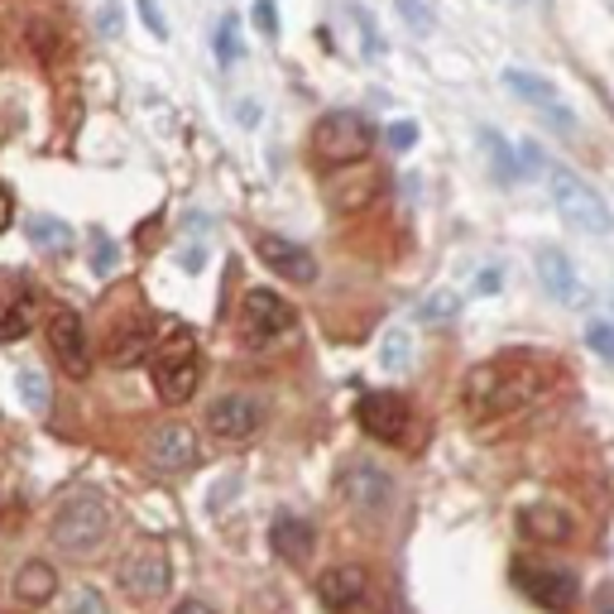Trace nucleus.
<instances>
[{
	"mask_svg": "<svg viewBox=\"0 0 614 614\" xmlns=\"http://www.w3.org/2000/svg\"><path fill=\"white\" fill-rule=\"evenodd\" d=\"M557 380H561V366H553L547 356L509 350V356H495L466 374L461 404H466L475 422H495V418H509V413L533 408L537 398L553 394Z\"/></svg>",
	"mask_w": 614,
	"mask_h": 614,
	"instance_id": "1",
	"label": "nucleus"
},
{
	"mask_svg": "<svg viewBox=\"0 0 614 614\" xmlns=\"http://www.w3.org/2000/svg\"><path fill=\"white\" fill-rule=\"evenodd\" d=\"M543 183H547V197H553L557 217L567 221L571 231H581V235H610V231H614L610 202L595 193L591 183L581 178V173H571L567 164H553V159H547Z\"/></svg>",
	"mask_w": 614,
	"mask_h": 614,
	"instance_id": "2",
	"label": "nucleus"
},
{
	"mask_svg": "<svg viewBox=\"0 0 614 614\" xmlns=\"http://www.w3.org/2000/svg\"><path fill=\"white\" fill-rule=\"evenodd\" d=\"M149 366H154V394L169 408H178L202 384V346H197L193 332L169 322V341H159V350H149Z\"/></svg>",
	"mask_w": 614,
	"mask_h": 614,
	"instance_id": "3",
	"label": "nucleus"
},
{
	"mask_svg": "<svg viewBox=\"0 0 614 614\" xmlns=\"http://www.w3.org/2000/svg\"><path fill=\"white\" fill-rule=\"evenodd\" d=\"M48 533H54V543L62 547V553H72V557L96 553V547L111 537V505L96 490L68 495L58 505L54 523H48Z\"/></svg>",
	"mask_w": 614,
	"mask_h": 614,
	"instance_id": "4",
	"label": "nucleus"
},
{
	"mask_svg": "<svg viewBox=\"0 0 614 614\" xmlns=\"http://www.w3.org/2000/svg\"><path fill=\"white\" fill-rule=\"evenodd\" d=\"M370 149H374V125L360 111H327L317 120V130H312V154L327 169L360 164Z\"/></svg>",
	"mask_w": 614,
	"mask_h": 614,
	"instance_id": "5",
	"label": "nucleus"
},
{
	"mask_svg": "<svg viewBox=\"0 0 614 614\" xmlns=\"http://www.w3.org/2000/svg\"><path fill=\"white\" fill-rule=\"evenodd\" d=\"M513 586H519L533 605H543L553 614L571 610L576 600H581V581H576V571L547 567V561H513Z\"/></svg>",
	"mask_w": 614,
	"mask_h": 614,
	"instance_id": "6",
	"label": "nucleus"
},
{
	"mask_svg": "<svg viewBox=\"0 0 614 614\" xmlns=\"http://www.w3.org/2000/svg\"><path fill=\"white\" fill-rule=\"evenodd\" d=\"M298 327V312L293 303H283L279 293H269V288H250L245 303H241V336L245 346H269L288 336Z\"/></svg>",
	"mask_w": 614,
	"mask_h": 614,
	"instance_id": "7",
	"label": "nucleus"
},
{
	"mask_svg": "<svg viewBox=\"0 0 614 614\" xmlns=\"http://www.w3.org/2000/svg\"><path fill=\"white\" fill-rule=\"evenodd\" d=\"M533 269H537V283L547 288V298H557V308H571V312H586L595 303L591 288H586V279L576 274L571 255L557 245H537L533 250Z\"/></svg>",
	"mask_w": 614,
	"mask_h": 614,
	"instance_id": "8",
	"label": "nucleus"
},
{
	"mask_svg": "<svg viewBox=\"0 0 614 614\" xmlns=\"http://www.w3.org/2000/svg\"><path fill=\"white\" fill-rule=\"evenodd\" d=\"M336 490L350 509H366V513H384L394 505V475L374 461H350V466L336 475Z\"/></svg>",
	"mask_w": 614,
	"mask_h": 614,
	"instance_id": "9",
	"label": "nucleus"
},
{
	"mask_svg": "<svg viewBox=\"0 0 614 614\" xmlns=\"http://www.w3.org/2000/svg\"><path fill=\"white\" fill-rule=\"evenodd\" d=\"M120 586H125V595H135V600H159L169 591V553L159 543L135 547L120 567Z\"/></svg>",
	"mask_w": 614,
	"mask_h": 614,
	"instance_id": "10",
	"label": "nucleus"
},
{
	"mask_svg": "<svg viewBox=\"0 0 614 614\" xmlns=\"http://www.w3.org/2000/svg\"><path fill=\"white\" fill-rule=\"evenodd\" d=\"M356 422L374 437V442H404L413 413H408V404L398 394H384L380 390V394H366L356 404Z\"/></svg>",
	"mask_w": 614,
	"mask_h": 614,
	"instance_id": "11",
	"label": "nucleus"
},
{
	"mask_svg": "<svg viewBox=\"0 0 614 614\" xmlns=\"http://www.w3.org/2000/svg\"><path fill=\"white\" fill-rule=\"evenodd\" d=\"M259 422H265V404L250 394H225L207 408V428L217 432L221 442H245V437L259 432Z\"/></svg>",
	"mask_w": 614,
	"mask_h": 614,
	"instance_id": "12",
	"label": "nucleus"
},
{
	"mask_svg": "<svg viewBox=\"0 0 614 614\" xmlns=\"http://www.w3.org/2000/svg\"><path fill=\"white\" fill-rule=\"evenodd\" d=\"M197 461H202V442H197V432L183 428V422H169V428H159L154 442H149V466L164 471V475L193 471Z\"/></svg>",
	"mask_w": 614,
	"mask_h": 614,
	"instance_id": "13",
	"label": "nucleus"
},
{
	"mask_svg": "<svg viewBox=\"0 0 614 614\" xmlns=\"http://www.w3.org/2000/svg\"><path fill=\"white\" fill-rule=\"evenodd\" d=\"M48 346H54L58 366L72 374V380H82L86 370H92V346H86V327L78 312H58L54 322H48Z\"/></svg>",
	"mask_w": 614,
	"mask_h": 614,
	"instance_id": "14",
	"label": "nucleus"
},
{
	"mask_svg": "<svg viewBox=\"0 0 614 614\" xmlns=\"http://www.w3.org/2000/svg\"><path fill=\"white\" fill-rule=\"evenodd\" d=\"M519 529H523V537H533V543H571L576 513L567 505H557V499H533V505L519 509Z\"/></svg>",
	"mask_w": 614,
	"mask_h": 614,
	"instance_id": "15",
	"label": "nucleus"
},
{
	"mask_svg": "<svg viewBox=\"0 0 614 614\" xmlns=\"http://www.w3.org/2000/svg\"><path fill=\"white\" fill-rule=\"evenodd\" d=\"M255 255L265 259L279 279H288V283H312V279H317V259H312L298 241H288V235H259Z\"/></svg>",
	"mask_w": 614,
	"mask_h": 614,
	"instance_id": "16",
	"label": "nucleus"
},
{
	"mask_svg": "<svg viewBox=\"0 0 614 614\" xmlns=\"http://www.w3.org/2000/svg\"><path fill=\"white\" fill-rule=\"evenodd\" d=\"M366 571L360 567H332V571H322L317 576V600L327 605L332 614H350L366 600Z\"/></svg>",
	"mask_w": 614,
	"mask_h": 614,
	"instance_id": "17",
	"label": "nucleus"
},
{
	"mask_svg": "<svg viewBox=\"0 0 614 614\" xmlns=\"http://www.w3.org/2000/svg\"><path fill=\"white\" fill-rule=\"evenodd\" d=\"M269 547L279 553L288 567H303V561L312 557V523L308 519H293V513H279V519L269 523Z\"/></svg>",
	"mask_w": 614,
	"mask_h": 614,
	"instance_id": "18",
	"label": "nucleus"
},
{
	"mask_svg": "<svg viewBox=\"0 0 614 614\" xmlns=\"http://www.w3.org/2000/svg\"><path fill=\"white\" fill-rule=\"evenodd\" d=\"M149 350H154V332H149V322H125L120 332L111 327V366L130 370V366H140Z\"/></svg>",
	"mask_w": 614,
	"mask_h": 614,
	"instance_id": "19",
	"label": "nucleus"
},
{
	"mask_svg": "<svg viewBox=\"0 0 614 614\" xmlns=\"http://www.w3.org/2000/svg\"><path fill=\"white\" fill-rule=\"evenodd\" d=\"M505 86L519 102H529V106H537V111H553V106H567L557 96V86L547 82V78H537V72H529V68H509L505 72Z\"/></svg>",
	"mask_w": 614,
	"mask_h": 614,
	"instance_id": "20",
	"label": "nucleus"
},
{
	"mask_svg": "<svg viewBox=\"0 0 614 614\" xmlns=\"http://www.w3.org/2000/svg\"><path fill=\"white\" fill-rule=\"evenodd\" d=\"M54 591H58V571L48 567V561H24L20 576H15L20 605H44V600H54Z\"/></svg>",
	"mask_w": 614,
	"mask_h": 614,
	"instance_id": "21",
	"label": "nucleus"
},
{
	"mask_svg": "<svg viewBox=\"0 0 614 614\" xmlns=\"http://www.w3.org/2000/svg\"><path fill=\"white\" fill-rule=\"evenodd\" d=\"M480 144H485V159H490V169H495L499 183H519L523 178V159H519V149H509L505 135L480 130Z\"/></svg>",
	"mask_w": 614,
	"mask_h": 614,
	"instance_id": "22",
	"label": "nucleus"
},
{
	"mask_svg": "<svg viewBox=\"0 0 614 614\" xmlns=\"http://www.w3.org/2000/svg\"><path fill=\"white\" fill-rule=\"evenodd\" d=\"M380 366H384V374L413 370V332H404V327L384 332V341H380Z\"/></svg>",
	"mask_w": 614,
	"mask_h": 614,
	"instance_id": "23",
	"label": "nucleus"
},
{
	"mask_svg": "<svg viewBox=\"0 0 614 614\" xmlns=\"http://www.w3.org/2000/svg\"><path fill=\"white\" fill-rule=\"evenodd\" d=\"M30 241L39 245V250H48V255H62V250L72 245V231L62 221H54V217H34V225H30Z\"/></svg>",
	"mask_w": 614,
	"mask_h": 614,
	"instance_id": "24",
	"label": "nucleus"
},
{
	"mask_svg": "<svg viewBox=\"0 0 614 614\" xmlns=\"http://www.w3.org/2000/svg\"><path fill=\"white\" fill-rule=\"evenodd\" d=\"M34 322L30 298H15V303H0V341H20Z\"/></svg>",
	"mask_w": 614,
	"mask_h": 614,
	"instance_id": "25",
	"label": "nucleus"
},
{
	"mask_svg": "<svg viewBox=\"0 0 614 614\" xmlns=\"http://www.w3.org/2000/svg\"><path fill=\"white\" fill-rule=\"evenodd\" d=\"M394 10H398V20H404L413 34H432L437 30V5L432 0H394Z\"/></svg>",
	"mask_w": 614,
	"mask_h": 614,
	"instance_id": "26",
	"label": "nucleus"
},
{
	"mask_svg": "<svg viewBox=\"0 0 614 614\" xmlns=\"http://www.w3.org/2000/svg\"><path fill=\"white\" fill-rule=\"evenodd\" d=\"M346 15L356 20V30H360V54H366V58H380V54H384V39H380V30H374L370 10L356 5V0H346Z\"/></svg>",
	"mask_w": 614,
	"mask_h": 614,
	"instance_id": "27",
	"label": "nucleus"
},
{
	"mask_svg": "<svg viewBox=\"0 0 614 614\" xmlns=\"http://www.w3.org/2000/svg\"><path fill=\"white\" fill-rule=\"evenodd\" d=\"M217 58H221V68H231L241 58V20L235 15H221V24H217Z\"/></svg>",
	"mask_w": 614,
	"mask_h": 614,
	"instance_id": "28",
	"label": "nucleus"
},
{
	"mask_svg": "<svg viewBox=\"0 0 614 614\" xmlns=\"http://www.w3.org/2000/svg\"><path fill=\"white\" fill-rule=\"evenodd\" d=\"M586 346H591L600 360H610L614 366V322H605V317L586 322Z\"/></svg>",
	"mask_w": 614,
	"mask_h": 614,
	"instance_id": "29",
	"label": "nucleus"
},
{
	"mask_svg": "<svg viewBox=\"0 0 614 614\" xmlns=\"http://www.w3.org/2000/svg\"><path fill=\"white\" fill-rule=\"evenodd\" d=\"M20 398L30 404L34 413H44L48 408V380L39 370H20Z\"/></svg>",
	"mask_w": 614,
	"mask_h": 614,
	"instance_id": "30",
	"label": "nucleus"
},
{
	"mask_svg": "<svg viewBox=\"0 0 614 614\" xmlns=\"http://www.w3.org/2000/svg\"><path fill=\"white\" fill-rule=\"evenodd\" d=\"M456 308H461L456 293H432L428 303L418 308V317H422V322H451V317H456Z\"/></svg>",
	"mask_w": 614,
	"mask_h": 614,
	"instance_id": "31",
	"label": "nucleus"
},
{
	"mask_svg": "<svg viewBox=\"0 0 614 614\" xmlns=\"http://www.w3.org/2000/svg\"><path fill=\"white\" fill-rule=\"evenodd\" d=\"M68 614H106V595L96 591V586H78V595H72Z\"/></svg>",
	"mask_w": 614,
	"mask_h": 614,
	"instance_id": "32",
	"label": "nucleus"
},
{
	"mask_svg": "<svg viewBox=\"0 0 614 614\" xmlns=\"http://www.w3.org/2000/svg\"><path fill=\"white\" fill-rule=\"evenodd\" d=\"M255 24H259V34H279V5L274 0H255Z\"/></svg>",
	"mask_w": 614,
	"mask_h": 614,
	"instance_id": "33",
	"label": "nucleus"
},
{
	"mask_svg": "<svg viewBox=\"0 0 614 614\" xmlns=\"http://www.w3.org/2000/svg\"><path fill=\"white\" fill-rule=\"evenodd\" d=\"M140 20L149 24V30H154V39H169V20L159 15V5H154V0H140Z\"/></svg>",
	"mask_w": 614,
	"mask_h": 614,
	"instance_id": "34",
	"label": "nucleus"
},
{
	"mask_svg": "<svg viewBox=\"0 0 614 614\" xmlns=\"http://www.w3.org/2000/svg\"><path fill=\"white\" fill-rule=\"evenodd\" d=\"M92 265H96V274H111V241L102 231H92Z\"/></svg>",
	"mask_w": 614,
	"mask_h": 614,
	"instance_id": "35",
	"label": "nucleus"
},
{
	"mask_svg": "<svg viewBox=\"0 0 614 614\" xmlns=\"http://www.w3.org/2000/svg\"><path fill=\"white\" fill-rule=\"evenodd\" d=\"M384 140H390V149H408L413 140H418V130H413L408 120H398V125H390V130H384Z\"/></svg>",
	"mask_w": 614,
	"mask_h": 614,
	"instance_id": "36",
	"label": "nucleus"
},
{
	"mask_svg": "<svg viewBox=\"0 0 614 614\" xmlns=\"http://www.w3.org/2000/svg\"><path fill=\"white\" fill-rule=\"evenodd\" d=\"M30 44H34V54L54 58V30L48 24H30Z\"/></svg>",
	"mask_w": 614,
	"mask_h": 614,
	"instance_id": "37",
	"label": "nucleus"
},
{
	"mask_svg": "<svg viewBox=\"0 0 614 614\" xmlns=\"http://www.w3.org/2000/svg\"><path fill=\"white\" fill-rule=\"evenodd\" d=\"M96 24H102L106 39H120V5H111V0H106L102 15H96Z\"/></svg>",
	"mask_w": 614,
	"mask_h": 614,
	"instance_id": "38",
	"label": "nucleus"
},
{
	"mask_svg": "<svg viewBox=\"0 0 614 614\" xmlns=\"http://www.w3.org/2000/svg\"><path fill=\"white\" fill-rule=\"evenodd\" d=\"M10 217H15V202H10V193H5V187H0V231H5V225H10Z\"/></svg>",
	"mask_w": 614,
	"mask_h": 614,
	"instance_id": "39",
	"label": "nucleus"
},
{
	"mask_svg": "<svg viewBox=\"0 0 614 614\" xmlns=\"http://www.w3.org/2000/svg\"><path fill=\"white\" fill-rule=\"evenodd\" d=\"M173 614H217V610H211V605H202V600H183V605L173 610Z\"/></svg>",
	"mask_w": 614,
	"mask_h": 614,
	"instance_id": "40",
	"label": "nucleus"
},
{
	"mask_svg": "<svg viewBox=\"0 0 614 614\" xmlns=\"http://www.w3.org/2000/svg\"><path fill=\"white\" fill-rule=\"evenodd\" d=\"M513 5H547V0H513Z\"/></svg>",
	"mask_w": 614,
	"mask_h": 614,
	"instance_id": "41",
	"label": "nucleus"
},
{
	"mask_svg": "<svg viewBox=\"0 0 614 614\" xmlns=\"http://www.w3.org/2000/svg\"><path fill=\"white\" fill-rule=\"evenodd\" d=\"M600 614H614V605H605V610H600Z\"/></svg>",
	"mask_w": 614,
	"mask_h": 614,
	"instance_id": "42",
	"label": "nucleus"
},
{
	"mask_svg": "<svg viewBox=\"0 0 614 614\" xmlns=\"http://www.w3.org/2000/svg\"><path fill=\"white\" fill-rule=\"evenodd\" d=\"M505 5H513V0H505Z\"/></svg>",
	"mask_w": 614,
	"mask_h": 614,
	"instance_id": "43",
	"label": "nucleus"
}]
</instances>
